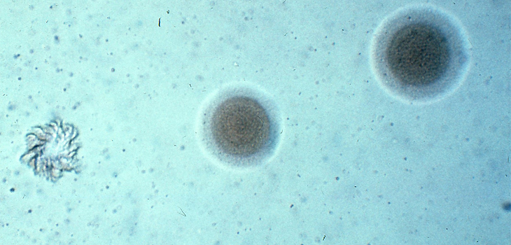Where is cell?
Segmentation results:
<instances>
[{
    "label": "cell",
    "mask_w": 511,
    "mask_h": 245,
    "mask_svg": "<svg viewBox=\"0 0 511 245\" xmlns=\"http://www.w3.org/2000/svg\"><path fill=\"white\" fill-rule=\"evenodd\" d=\"M462 41L444 17L432 11L400 15L381 31L375 48L382 78L398 89H435L456 76L463 60Z\"/></svg>",
    "instance_id": "6da1fadb"
},
{
    "label": "cell",
    "mask_w": 511,
    "mask_h": 245,
    "mask_svg": "<svg viewBox=\"0 0 511 245\" xmlns=\"http://www.w3.org/2000/svg\"><path fill=\"white\" fill-rule=\"evenodd\" d=\"M202 136L206 148L220 161L250 166L266 158L278 137V124L268 102L241 89L223 91L204 111Z\"/></svg>",
    "instance_id": "7a4b0ae2"
}]
</instances>
